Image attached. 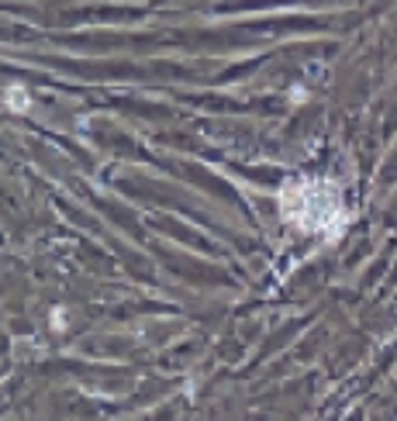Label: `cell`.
Masks as SVG:
<instances>
[{"label":"cell","mask_w":397,"mask_h":421,"mask_svg":"<svg viewBox=\"0 0 397 421\" xmlns=\"http://www.w3.org/2000/svg\"><path fill=\"white\" fill-rule=\"evenodd\" d=\"M8 107H14V111H25V107H28V97H25V90H21V87L8 90Z\"/></svg>","instance_id":"obj_1"}]
</instances>
